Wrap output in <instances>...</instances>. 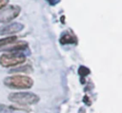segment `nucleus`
<instances>
[{
    "label": "nucleus",
    "instance_id": "2",
    "mask_svg": "<svg viewBox=\"0 0 122 113\" xmlns=\"http://www.w3.org/2000/svg\"><path fill=\"white\" fill-rule=\"evenodd\" d=\"M9 100L22 105H30L36 104L39 98L32 92H14L9 95Z\"/></svg>",
    "mask_w": 122,
    "mask_h": 113
},
{
    "label": "nucleus",
    "instance_id": "5",
    "mask_svg": "<svg viewBox=\"0 0 122 113\" xmlns=\"http://www.w3.org/2000/svg\"><path fill=\"white\" fill-rule=\"evenodd\" d=\"M24 26L21 23H12L8 26H4L0 28V35H6V34H11V33H16L22 28Z\"/></svg>",
    "mask_w": 122,
    "mask_h": 113
},
{
    "label": "nucleus",
    "instance_id": "3",
    "mask_svg": "<svg viewBox=\"0 0 122 113\" xmlns=\"http://www.w3.org/2000/svg\"><path fill=\"white\" fill-rule=\"evenodd\" d=\"M26 57L21 52L7 53V54H3L0 57V65L4 67H10V66H14L16 65H20L24 63Z\"/></svg>",
    "mask_w": 122,
    "mask_h": 113
},
{
    "label": "nucleus",
    "instance_id": "9",
    "mask_svg": "<svg viewBox=\"0 0 122 113\" xmlns=\"http://www.w3.org/2000/svg\"><path fill=\"white\" fill-rule=\"evenodd\" d=\"M0 113H12V110L10 107L0 104Z\"/></svg>",
    "mask_w": 122,
    "mask_h": 113
},
{
    "label": "nucleus",
    "instance_id": "4",
    "mask_svg": "<svg viewBox=\"0 0 122 113\" xmlns=\"http://www.w3.org/2000/svg\"><path fill=\"white\" fill-rule=\"evenodd\" d=\"M20 7L12 5L0 10V23H7L16 18L20 13Z\"/></svg>",
    "mask_w": 122,
    "mask_h": 113
},
{
    "label": "nucleus",
    "instance_id": "1",
    "mask_svg": "<svg viewBox=\"0 0 122 113\" xmlns=\"http://www.w3.org/2000/svg\"><path fill=\"white\" fill-rule=\"evenodd\" d=\"M4 84L7 86L18 89H27L30 88L33 85V81L29 76L25 75H14L7 77L4 80Z\"/></svg>",
    "mask_w": 122,
    "mask_h": 113
},
{
    "label": "nucleus",
    "instance_id": "6",
    "mask_svg": "<svg viewBox=\"0 0 122 113\" xmlns=\"http://www.w3.org/2000/svg\"><path fill=\"white\" fill-rule=\"evenodd\" d=\"M27 47H28V45H27V43H26V42H19V43L14 44V45H13V46H11V47H10L6 48V50H8V51L19 52V51H21V50L26 49V48H27Z\"/></svg>",
    "mask_w": 122,
    "mask_h": 113
},
{
    "label": "nucleus",
    "instance_id": "7",
    "mask_svg": "<svg viewBox=\"0 0 122 113\" xmlns=\"http://www.w3.org/2000/svg\"><path fill=\"white\" fill-rule=\"evenodd\" d=\"M75 41H76L75 38H74L72 35H70V34H65V35H63V36L60 38V42H61L63 45L71 44V43H74Z\"/></svg>",
    "mask_w": 122,
    "mask_h": 113
},
{
    "label": "nucleus",
    "instance_id": "11",
    "mask_svg": "<svg viewBox=\"0 0 122 113\" xmlns=\"http://www.w3.org/2000/svg\"><path fill=\"white\" fill-rule=\"evenodd\" d=\"M29 67V66H25L24 67H19V68H16V69H12L11 71L14 72V71H21V70H24V71H27V68Z\"/></svg>",
    "mask_w": 122,
    "mask_h": 113
},
{
    "label": "nucleus",
    "instance_id": "10",
    "mask_svg": "<svg viewBox=\"0 0 122 113\" xmlns=\"http://www.w3.org/2000/svg\"><path fill=\"white\" fill-rule=\"evenodd\" d=\"M8 3H9V0H0V9L4 8Z\"/></svg>",
    "mask_w": 122,
    "mask_h": 113
},
{
    "label": "nucleus",
    "instance_id": "8",
    "mask_svg": "<svg viewBox=\"0 0 122 113\" xmlns=\"http://www.w3.org/2000/svg\"><path fill=\"white\" fill-rule=\"evenodd\" d=\"M16 39H17L16 36H9V37L0 39V47L7 46V45H10V44H12Z\"/></svg>",
    "mask_w": 122,
    "mask_h": 113
}]
</instances>
